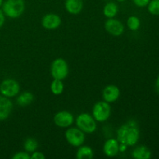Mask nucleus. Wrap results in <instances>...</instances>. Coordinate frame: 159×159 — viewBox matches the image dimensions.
I'll return each instance as SVG.
<instances>
[{"label": "nucleus", "instance_id": "f257e3e1", "mask_svg": "<svg viewBox=\"0 0 159 159\" xmlns=\"http://www.w3.org/2000/svg\"><path fill=\"white\" fill-rule=\"evenodd\" d=\"M117 141L120 144L134 146L138 143L140 138V130L138 124L134 120H129L121 126L116 133Z\"/></svg>", "mask_w": 159, "mask_h": 159}, {"label": "nucleus", "instance_id": "f03ea898", "mask_svg": "<svg viewBox=\"0 0 159 159\" xmlns=\"http://www.w3.org/2000/svg\"><path fill=\"white\" fill-rule=\"evenodd\" d=\"M24 9V0H6L2 4V12L6 16L12 19L21 16Z\"/></svg>", "mask_w": 159, "mask_h": 159}, {"label": "nucleus", "instance_id": "7ed1b4c3", "mask_svg": "<svg viewBox=\"0 0 159 159\" xmlns=\"http://www.w3.org/2000/svg\"><path fill=\"white\" fill-rule=\"evenodd\" d=\"M76 125L78 128L86 134H92L97 128L96 120L89 113H82L76 118Z\"/></svg>", "mask_w": 159, "mask_h": 159}, {"label": "nucleus", "instance_id": "20e7f679", "mask_svg": "<svg viewBox=\"0 0 159 159\" xmlns=\"http://www.w3.org/2000/svg\"><path fill=\"white\" fill-rule=\"evenodd\" d=\"M111 115V107L106 101H99L95 103L93 108V116L96 122L107 121Z\"/></svg>", "mask_w": 159, "mask_h": 159}, {"label": "nucleus", "instance_id": "39448f33", "mask_svg": "<svg viewBox=\"0 0 159 159\" xmlns=\"http://www.w3.org/2000/svg\"><path fill=\"white\" fill-rule=\"evenodd\" d=\"M51 74L54 79L64 80L68 75V65L63 58H57L52 62L51 66Z\"/></svg>", "mask_w": 159, "mask_h": 159}, {"label": "nucleus", "instance_id": "423d86ee", "mask_svg": "<svg viewBox=\"0 0 159 159\" xmlns=\"http://www.w3.org/2000/svg\"><path fill=\"white\" fill-rule=\"evenodd\" d=\"M65 136L68 144L73 147H80L84 144L85 140V133L78 127L68 128L65 131Z\"/></svg>", "mask_w": 159, "mask_h": 159}, {"label": "nucleus", "instance_id": "0eeeda50", "mask_svg": "<svg viewBox=\"0 0 159 159\" xmlns=\"http://www.w3.org/2000/svg\"><path fill=\"white\" fill-rule=\"evenodd\" d=\"M20 91V84L12 79H5L0 84V93L6 97H15L19 94Z\"/></svg>", "mask_w": 159, "mask_h": 159}, {"label": "nucleus", "instance_id": "6e6552de", "mask_svg": "<svg viewBox=\"0 0 159 159\" xmlns=\"http://www.w3.org/2000/svg\"><path fill=\"white\" fill-rule=\"evenodd\" d=\"M74 116L72 113L68 111H60L54 116V123L56 126L61 128H67L71 127L74 123Z\"/></svg>", "mask_w": 159, "mask_h": 159}, {"label": "nucleus", "instance_id": "1a4fd4ad", "mask_svg": "<svg viewBox=\"0 0 159 159\" xmlns=\"http://www.w3.org/2000/svg\"><path fill=\"white\" fill-rule=\"evenodd\" d=\"M105 29L111 35L120 37L124 33V26L120 20L110 18L105 23Z\"/></svg>", "mask_w": 159, "mask_h": 159}, {"label": "nucleus", "instance_id": "9d476101", "mask_svg": "<svg viewBox=\"0 0 159 159\" xmlns=\"http://www.w3.org/2000/svg\"><path fill=\"white\" fill-rule=\"evenodd\" d=\"M41 23L43 28L49 30H53L57 29L61 26V19L57 14L48 13L43 17Z\"/></svg>", "mask_w": 159, "mask_h": 159}, {"label": "nucleus", "instance_id": "9b49d317", "mask_svg": "<svg viewBox=\"0 0 159 159\" xmlns=\"http://www.w3.org/2000/svg\"><path fill=\"white\" fill-rule=\"evenodd\" d=\"M120 95L119 88L114 85H109L102 90V98L106 102L111 103L117 100Z\"/></svg>", "mask_w": 159, "mask_h": 159}, {"label": "nucleus", "instance_id": "f8f14e48", "mask_svg": "<svg viewBox=\"0 0 159 159\" xmlns=\"http://www.w3.org/2000/svg\"><path fill=\"white\" fill-rule=\"evenodd\" d=\"M12 102L8 97L0 96V121L7 119L12 110Z\"/></svg>", "mask_w": 159, "mask_h": 159}, {"label": "nucleus", "instance_id": "ddd939ff", "mask_svg": "<svg viewBox=\"0 0 159 159\" xmlns=\"http://www.w3.org/2000/svg\"><path fill=\"white\" fill-rule=\"evenodd\" d=\"M119 146L120 143L117 139L110 138L104 143L103 153L107 157H115L120 152Z\"/></svg>", "mask_w": 159, "mask_h": 159}, {"label": "nucleus", "instance_id": "4468645a", "mask_svg": "<svg viewBox=\"0 0 159 159\" xmlns=\"http://www.w3.org/2000/svg\"><path fill=\"white\" fill-rule=\"evenodd\" d=\"M65 7L67 12L72 15H77L83 9L82 0H65Z\"/></svg>", "mask_w": 159, "mask_h": 159}, {"label": "nucleus", "instance_id": "2eb2a0df", "mask_svg": "<svg viewBox=\"0 0 159 159\" xmlns=\"http://www.w3.org/2000/svg\"><path fill=\"white\" fill-rule=\"evenodd\" d=\"M132 157L135 159H149L152 157V152L148 148L141 145L134 149Z\"/></svg>", "mask_w": 159, "mask_h": 159}, {"label": "nucleus", "instance_id": "dca6fc26", "mask_svg": "<svg viewBox=\"0 0 159 159\" xmlns=\"http://www.w3.org/2000/svg\"><path fill=\"white\" fill-rule=\"evenodd\" d=\"M34 96L30 92H23L16 99V102L20 107H26L34 102Z\"/></svg>", "mask_w": 159, "mask_h": 159}, {"label": "nucleus", "instance_id": "f3484780", "mask_svg": "<svg viewBox=\"0 0 159 159\" xmlns=\"http://www.w3.org/2000/svg\"><path fill=\"white\" fill-rule=\"evenodd\" d=\"M94 156L93 150L89 146H80L76 153V158L78 159H92Z\"/></svg>", "mask_w": 159, "mask_h": 159}, {"label": "nucleus", "instance_id": "a211bd4d", "mask_svg": "<svg viewBox=\"0 0 159 159\" xmlns=\"http://www.w3.org/2000/svg\"><path fill=\"white\" fill-rule=\"evenodd\" d=\"M118 12V6L116 3L110 2L107 3L103 8V14L108 19L114 18Z\"/></svg>", "mask_w": 159, "mask_h": 159}, {"label": "nucleus", "instance_id": "6ab92c4d", "mask_svg": "<svg viewBox=\"0 0 159 159\" xmlns=\"http://www.w3.org/2000/svg\"><path fill=\"white\" fill-rule=\"evenodd\" d=\"M51 91L55 96L61 94L64 91V84L62 80L54 79L51 84Z\"/></svg>", "mask_w": 159, "mask_h": 159}, {"label": "nucleus", "instance_id": "aec40b11", "mask_svg": "<svg viewBox=\"0 0 159 159\" xmlns=\"http://www.w3.org/2000/svg\"><path fill=\"white\" fill-rule=\"evenodd\" d=\"M23 147H24L25 151L28 153H33L37 150V147H38V143L36 141V139L33 138H29L26 139L24 144H23Z\"/></svg>", "mask_w": 159, "mask_h": 159}, {"label": "nucleus", "instance_id": "412c9836", "mask_svg": "<svg viewBox=\"0 0 159 159\" xmlns=\"http://www.w3.org/2000/svg\"><path fill=\"white\" fill-rule=\"evenodd\" d=\"M127 26L129 27V29L130 30H137L139 29L140 26H141V21H140L139 19L137 16H130L127 20Z\"/></svg>", "mask_w": 159, "mask_h": 159}, {"label": "nucleus", "instance_id": "4be33fe9", "mask_svg": "<svg viewBox=\"0 0 159 159\" xmlns=\"http://www.w3.org/2000/svg\"><path fill=\"white\" fill-rule=\"evenodd\" d=\"M148 11L152 15H159V0H152L149 2Z\"/></svg>", "mask_w": 159, "mask_h": 159}, {"label": "nucleus", "instance_id": "5701e85b", "mask_svg": "<svg viewBox=\"0 0 159 159\" xmlns=\"http://www.w3.org/2000/svg\"><path fill=\"white\" fill-rule=\"evenodd\" d=\"M12 159H30V155L26 152H20L12 156Z\"/></svg>", "mask_w": 159, "mask_h": 159}, {"label": "nucleus", "instance_id": "b1692460", "mask_svg": "<svg viewBox=\"0 0 159 159\" xmlns=\"http://www.w3.org/2000/svg\"><path fill=\"white\" fill-rule=\"evenodd\" d=\"M133 2L138 7H144L148 5L150 0H133Z\"/></svg>", "mask_w": 159, "mask_h": 159}, {"label": "nucleus", "instance_id": "393cba45", "mask_svg": "<svg viewBox=\"0 0 159 159\" xmlns=\"http://www.w3.org/2000/svg\"><path fill=\"white\" fill-rule=\"evenodd\" d=\"M45 155L40 152H34L30 155V159H45Z\"/></svg>", "mask_w": 159, "mask_h": 159}, {"label": "nucleus", "instance_id": "a878e982", "mask_svg": "<svg viewBox=\"0 0 159 159\" xmlns=\"http://www.w3.org/2000/svg\"><path fill=\"white\" fill-rule=\"evenodd\" d=\"M5 23V14L2 10H0V28L3 26Z\"/></svg>", "mask_w": 159, "mask_h": 159}, {"label": "nucleus", "instance_id": "bb28decb", "mask_svg": "<svg viewBox=\"0 0 159 159\" xmlns=\"http://www.w3.org/2000/svg\"><path fill=\"white\" fill-rule=\"evenodd\" d=\"M127 147L128 146L126 145V144H120V146H119V151L120 152H124L127 149Z\"/></svg>", "mask_w": 159, "mask_h": 159}, {"label": "nucleus", "instance_id": "cd10ccee", "mask_svg": "<svg viewBox=\"0 0 159 159\" xmlns=\"http://www.w3.org/2000/svg\"><path fill=\"white\" fill-rule=\"evenodd\" d=\"M155 88H156L157 93L159 94V76L158 77V79H157L156 83H155Z\"/></svg>", "mask_w": 159, "mask_h": 159}, {"label": "nucleus", "instance_id": "c85d7f7f", "mask_svg": "<svg viewBox=\"0 0 159 159\" xmlns=\"http://www.w3.org/2000/svg\"><path fill=\"white\" fill-rule=\"evenodd\" d=\"M2 4H3V0H0V7L2 6Z\"/></svg>", "mask_w": 159, "mask_h": 159}, {"label": "nucleus", "instance_id": "c756f323", "mask_svg": "<svg viewBox=\"0 0 159 159\" xmlns=\"http://www.w3.org/2000/svg\"><path fill=\"white\" fill-rule=\"evenodd\" d=\"M116 1L120 2H124V1H126V0H116Z\"/></svg>", "mask_w": 159, "mask_h": 159}]
</instances>
